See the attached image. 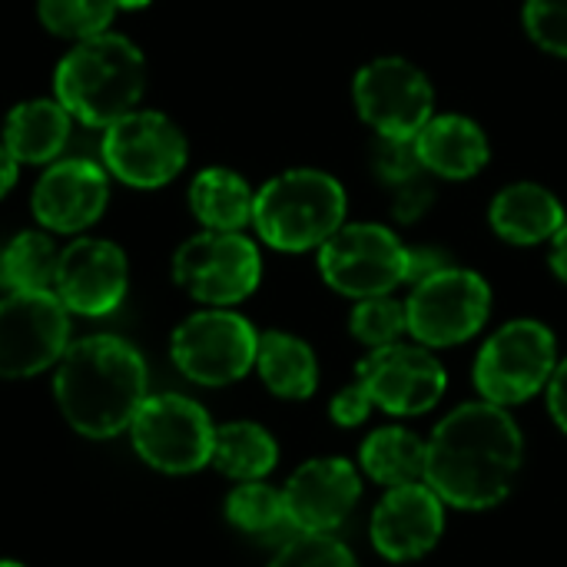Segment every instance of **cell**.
<instances>
[{"mask_svg":"<svg viewBox=\"0 0 567 567\" xmlns=\"http://www.w3.org/2000/svg\"><path fill=\"white\" fill-rule=\"evenodd\" d=\"M525 458L515 419L495 402H468L449 412L432 439L425 482L455 508L482 512L508 498Z\"/></svg>","mask_w":567,"mask_h":567,"instance_id":"6da1fadb","label":"cell"},{"mask_svg":"<svg viewBox=\"0 0 567 567\" xmlns=\"http://www.w3.org/2000/svg\"><path fill=\"white\" fill-rule=\"evenodd\" d=\"M53 395L70 429L86 439H113L146 402L143 355L120 336H86L60 355Z\"/></svg>","mask_w":567,"mask_h":567,"instance_id":"7a4b0ae2","label":"cell"},{"mask_svg":"<svg viewBox=\"0 0 567 567\" xmlns=\"http://www.w3.org/2000/svg\"><path fill=\"white\" fill-rule=\"evenodd\" d=\"M146 90V60L140 47L120 33L76 40L53 73V96L86 126L106 130L133 113Z\"/></svg>","mask_w":567,"mask_h":567,"instance_id":"3957f363","label":"cell"},{"mask_svg":"<svg viewBox=\"0 0 567 567\" xmlns=\"http://www.w3.org/2000/svg\"><path fill=\"white\" fill-rule=\"evenodd\" d=\"M349 213L346 186L326 169H286L256 189L252 229L279 252L319 249Z\"/></svg>","mask_w":567,"mask_h":567,"instance_id":"277c9868","label":"cell"},{"mask_svg":"<svg viewBox=\"0 0 567 567\" xmlns=\"http://www.w3.org/2000/svg\"><path fill=\"white\" fill-rule=\"evenodd\" d=\"M319 272L346 299L392 296L409 282V246L382 223H342L319 246Z\"/></svg>","mask_w":567,"mask_h":567,"instance_id":"5b68a950","label":"cell"},{"mask_svg":"<svg viewBox=\"0 0 567 567\" xmlns=\"http://www.w3.org/2000/svg\"><path fill=\"white\" fill-rule=\"evenodd\" d=\"M409 336L425 349L462 346L482 332L492 316V286L462 266H442L412 282L405 299Z\"/></svg>","mask_w":567,"mask_h":567,"instance_id":"8992f818","label":"cell"},{"mask_svg":"<svg viewBox=\"0 0 567 567\" xmlns=\"http://www.w3.org/2000/svg\"><path fill=\"white\" fill-rule=\"evenodd\" d=\"M555 369H558L555 332L538 319H515L482 346L475 362V385L485 402L508 409L548 389Z\"/></svg>","mask_w":567,"mask_h":567,"instance_id":"52a82bcc","label":"cell"},{"mask_svg":"<svg viewBox=\"0 0 567 567\" xmlns=\"http://www.w3.org/2000/svg\"><path fill=\"white\" fill-rule=\"evenodd\" d=\"M173 279L193 299L226 309L256 292L262 279V256L246 233L203 229L176 249Z\"/></svg>","mask_w":567,"mask_h":567,"instance_id":"ba28073f","label":"cell"},{"mask_svg":"<svg viewBox=\"0 0 567 567\" xmlns=\"http://www.w3.org/2000/svg\"><path fill=\"white\" fill-rule=\"evenodd\" d=\"M103 169L126 186L159 189L173 183L189 156L183 130L156 110H133L103 130Z\"/></svg>","mask_w":567,"mask_h":567,"instance_id":"9c48e42d","label":"cell"},{"mask_svg":"<svg viewBox=\"0 0 567 567\" xmlns=\"http://www.w3.org/2000/svg\"><path fill=\"white\" fill-rule=\"evenodd\" d=\"M352 100L379 140H415L435 116L432 80L405 56H375L352 80Z\"/></svg>","mask_w":567,"mask_h":567,"instance_id":"30bf717a","label":"cell"},{"mask_svg":"<svg viewBox=\"0 0 567 567\" xmlns=\"http://www.w3.org/2000/svg\"><path fill=\"white\" fill-rule=\"evenodd\" d=\"M140 458L166 475H189L213 462L216 429L199 402L186 395H153L130 422Z\"/></svg>","mask_w":567,"mask_h":567,"instance_id":"8fae6325","label":"cell"},{"mask_svg":"<svg viewBox=\"0 0 567 567\" xmlns=\"http://www.w3.org/2000/svg\"><path fill=\"white\" fill-rule=\"evenodd\" d=\"M259 332L229 309H203L176 326L169 352L176 369L199 385H229L256 365Z\"/></svg>","mask_w":567,"mask_h":567,"instance_id":"7c38bea8","label":"cell"},{"mask_svg":"<svg viewBox=\"0 0 567 567\" xmlns=\"http://www.w3.org/2000/svg\"><path fill=\"white\" fill-rule=\"evenodd\" d=\"M70 346V312L53 289L0 299V379H30L60 362Z\"/></svg>","mask_w":567,"mask_h":567,"instance_id":"4fadbf2b","label":"cell"},{"mask_svg":"<svg viewBox=\"0 0 567 567\" xmlns=\"http://www.w3.org/2000/svg\"><path fill=\"white\" fill-rule=\"evenodd\" d=\"M355 379L389 415H425L442 402L449 385L445 365L425 346L405 342L372 349L359 362Z\"/></svg>","mask_w":567,"mask_h":567,"instance_id":"5bb4252c","label":"cell"},{"mask_svg":"<svg viewBox=\"0 0 567 567\" xmlns=\"http://www.w3.org/2000/svg\"><path fill=\"white\" fill-rule=\"evenodd\" d=\"M130 286L126 252L110 239H73L60 249L53 292L76 316H110Z\"/></svg>","mask_w":567,"mask_h":567,"instance_id":"9a60e30c","label":"cell"},{"mask_svg":"<svg viewBox=\"0 0 567 567\" xmlns=\"http://www.w3.org/2000/svg\"><path fill=\"white\" fill-rule=\"evenodd\" d=\"M110 203V173L93 159H56L33 186V216L47 233H80Z\"/></svg>","mask_w":567,"mask_h":567,"instance_id":"2e32d148","label":"cell"},{"mask_svg":"<svg viewBox=\"0 0 567 567\" xmlns=\"http://www.w3.org/2000/svg\"><path fill=\"white\" fill-rule=\"evenodd\" d=\"M362 495V482L346 458L306 462L282 488L286 522L306 535H329L339 528Z\"/></svg>","mask_w":567,"mask_h":567,"instance_id":"e0dca14e","label":"cell"},{"mask_svg":"<svg viewBox=\"0 0 567 567\" xmlns=\"http://www.w3.org/2000/svg\"><path fill=\"white\" fill-rule=\"evenodd\" d=\"M445 532V502L429 482L389 488L372 515V545L389 561H415L429 555Z\"/></svg>","mask_w":567,"mask_h":567,"instance_id":"ac0fdd59","label":"cell"},{"mask_svg":"<svg viewBox=\"0 0 567 567\" xmlns=\"http://www.w3.org/2000/svg\"><path fill=\"white\" fill-rule=\"evenodd\" d=\"M412 143L422 169L439 179H472L492 159L485 130L462 113H435Z\"/></svg>","mask_w":567,"mask_h":567,"instance_id":"d6986e66","label":"cell"},{"mask_svg":"<svg viewBox=\"0 0 567 567\" xmlns=\"http://www.w3.org/2000/svg\"><path fill=\"white\" fill-rule=\"evenodd\" d=\"M565 219L567 213L561 199L542 183H512L488 206L492 229L512 246L551 243L565 226Z\"/></svg>","mask_w":567,"mask_h":567,"instance_id":"ffe728a7","label":"cell"},{"mask_svg":"<svg viewBox=\"0 0 567 567\" xmlns=\"http://www.w3.org/2000/svg\"><path fill=\"white\" fill-rule=\"evenodd\" d=\"M70 123L73 116L56 96L23 100L3 120V146L17 163L50 166V159H56L70 140Z\"/></svg>","mask_w":567,"mask_h":567,"instance_id":"44dd1931","label":"cell"},{"mask_svg":"<svg viewBox=\"0 0 567 567\" xmlns=\"http://www.w3.org/2000/svg\"><path fill=\"white\" fill-rule=\"evenodd\" d=\"M256 189L226 166H209L189 183V209L203 223V229L216 233H243L252 226Z\"/></svg>","mask_w":567,"mask_h":567,"instance_id":"7402d4cb","label":"cell"},{"mask_svg":"<svg viewBox=\"0 0 567 567\" xmlns=\"http://www.w3.org/2000/svg\"><path fill=\"white\" fill-rule=\"evenodd\" d=\"M256 369L266 389L279 399H309L319 385V362L309 342L289 332L259 336Z\"/></svg>","mask_w":567,"mask_h":567,"instance_id":"603a6c76","label":"cell"},{"mask_svg":"<svg viewBox=\"0 0 567 567\" xmlns=\"http://www.w3.org/2000/svg\"><path fill=\"white\" fill-rule=\"evenodd\" d=\"M362 468L372 482L399 488L425 482V462H429V442L412 435L409 429H379L362 445Z\"/></svg>","mask_w":567,"mask_h":567,"instance_id":"cb8c5ba5","label":"cell"},{"mask_svg":"<svg viewBox=\"0 0 567 567\" xmlns=\"http://www.w3.org/2000/svg\"><path fill=\"white\" fill-rule=\"evenodd\" d=\"M213 462L223 475L239 478V482H259L269 475L279 462V445L276 439L256 425V422H229L216 429L213 442Z\"/></svg>","mask_w":567,"mask_h":567,"instance_id":"d4e9b609","label":"cell"},{"mask_svg":"<svg viewBox=\"0 0 567 567\" xmlns=\"http://www.w3.org/2000/svg\"><path fill=\"white\" fill-rule=\"evenodd\" d=\"M60 249L47 229H23L0 249V286L7 292L53 289Z\"/></svg>","mask_w":567,"mask_h":567,"instance_id":"484cf974","label":"cell"},{"mask_svg":"<svg viewBox=\"0 0 567 567\" xmlns=\"http://www.w3.org/2000/svg\"><path fill=\"white\" fill-rule=\"evenodd\" d=\"M120 13L116 0H37L40 23L66 40H86L106 33L113 17Z\"/></svg>","mask_w":567,"mask_h":567,"instance_id":"4316f807","label":"cell"},{"mask_svg":"<svg viewBox=\"0 0 567 567\" xmlns=\"http://www.w3.org/2000/svg\"><path fill=\"white\" fill-rule=\"evenodd\" d=\"M226 518L249 535H269L286 522V502L282 492L262 485V482H243L226 498Z\"/></svg>","mask_w":567,"mask_h":567,"instance_id":"83f0119b","label":"cell"},{"mask_svg":"<svg viewBox=\"0 0 567 567\" xmlns=\"http://www.w3.org/2000/svg\"><path fill=\"white\" fill-rule=\"evenodd\" d=\"M349 329L352 336L369 346V349H382V346H395L402 342V336L409 332V316H405V302L392 299V296H372V299H359L352 316H349Z\"/></svg>","mask_w":567,"mask_h":567,"instance_id":"f1b7e54d","label":"cell"},{"mask_svg":"<svg viewBox=\"0 0 567 567\" xmlns=\"http://www.w3.org/2000/svg\"><path fill=\"white\" fill-rule=\"evenodd\" d=\"M269 567H359L355 555L332 535H299L292 538Z\"/></svg>","mask_w":567,"mask_h":567,"instance_id":"f546056e","label":"cell"},{"mask_svg":"<svg viewBox=\"0 0 567 567\" xmlns=\"http://www.w3.org/2000/svg\"><path fill=\"white\" fill-rule=\"evenodd\" d=\"M522 20L545 53L567 60V0H525Z\"/></svg>","mask_w":567,"mask_h":567,"instance_id":"4dcf8cb0","label":"cell"},{"mask_svg":"<svg viewBox=\"0 0 567 567\" xmlns=\"http://www.w3.org/2000/svg\"><path fill=\"white\" fill-rule=\"evenodd\" d=\"M372 405H375V402H372L369 389L355 379L352 385H346L342 392H336V399H332V405H329V415H332L336 425L355 429V425H362V422L369 419Z\"/></svg>","mask_w":567,"mask_h":567,"instance_id":"1f68e13d","label":"cell"},{"mask_svg":"<svg viewBox=\"0 0 567 567\" xmlns=\"http://www.w3.org/2000/svg\"><path fill=\"white\" fill-rule=\"evenodd\" d=\"M548 409H551L558 429L567 435V359L558 362V369L548 382Z\"/></svg>","mask_w":567,"mask_h":567,"instance_id":"d6a6232c","label":"cell"},{"mask_svg":"<svg viewBox=\"0 0 567 567\" xmlns=\"http://www.w3.org/2000/svg\"><path fill=\"white\" fill-rule=\"evenodd\" d=\"M551 269H555V276L567 286V219L565 226L558 229V236L551 239Z\"/></svg>","mask_w":567,"mask_h":567,"instance_id":"836d02e7","label":"cell"},{"mask_svg":"<svg viewBox=\"0 0 567 567\" xmlns=\"http://www.w3.org/2000/svg\"><path fill=\"white\" fill-rule=\"evenodd\" d=\"M17 169H20V163L13 159V153L0 143V199L13 189V183H17Z\"/></svg>","mask_w":567,"mask_h":567,"instance_id":"e575fe53","label":"cell"},{"mask_svg":"<svg viewBox=\"0 0 567 567\" xmlns=\"http://www.w3.org/2000/svg\"><path fill=\"white\" fill-rule=\"evenodd\" d=\"M146 3H150V0H116L120 10H143Z\"/></svg>","mask_w":567,"mask_h":567,"instance_id":"d590c367","label":"cell"},{"mask_svg":"<svg viewBox=\"0 0 567 567\" xmlns=\"http://www.w3.org/2000/svg\"><path fill=\"white\" fill-rule=\"evenodd\" d=\"M0 567H23V565H17V561H0Z\"/></svg>","mask_w":567,"mask_h":567,"instance_id":"8d00e7d4","label":"cell"}]
</instances>
